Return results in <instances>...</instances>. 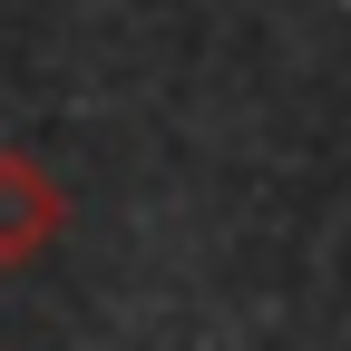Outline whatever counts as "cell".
I'll return each instance as SVG.
<instances>
[{
  "mask_svg": "<svg viewBox=\"0 0 351 351\" xmlns=\"http://www.w3.org/2000/svg\"><path fill=\"white\" fill-rule=\"evenodd\" d=\"M69 234V186L49 176V156L29 147H0V274H29L49 263Z\"/></svg>",
  "mask_w": 351,
  "mask_h": 351,
  "instance_id": "6da1fadb",
  "label": "cell"
}]
</instances>
